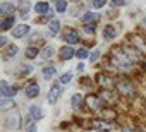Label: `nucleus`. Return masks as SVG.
Listing matches in <instances>:
<instances>
[{"instance_id": "obj_23", "label": "nucleus", "mask_w": 146, "mask_h": 132, "mask_svg": "<svg viewBox=\"0 0 146 132\" xmlns=\"http://www.w3.org/2000/svg\"><path fill=\"white\" fill-rule=\"evenodd\" d=\"M83 101H84V100H83V94H81V93H74V94L70 96V106L74 108V110H78V108L83 105Z\"/></svg>"}, {"instance_id": "obj_33", "label": "nucleus", "mask_w": 146, "mask_h": 132, "mask_svg": "<svg viewBox=\"0 0 146 132\" xmlns=\"http://www.w3.org/2000/svg\"><path fill=\"white\" fill-rule=\"evenodd\" d=\"M107 2L108 0H91V7L93 9H102V7L107 5Z\"/></svg>"}, {"instance_id": "obj_26", "label": "nucleus", "mask_w": 146, "mask_h": 132, "mask_svg": "<svg viewBox=\"0 0 146 132\" xmlns=\"http://www.w3.org/2000/svg\"><path fill=\"white\" fill-rule=\"evenodd\" d=\"M90 50L86 48V46H81L79 50H76V58H79V60H86V58H90Z\"/></svg>"}, {"instance_id": "obj_20", "label": "nucleus", "mask_w": 146, "mask_h": 132, "mask_svg": "<svg viewBox=\"0 0 146 132\" xmlns=\"http://www.w3.org/2000/svg\"><path fill=\"white\" fill-rule=\"evenodd\" d=\"M40 53H41V50L38 48V46H28L26 48V51H24V57H26V60H35L36 57H40Z\"/></svg>"}, {"instance_id": "obj_18", "label": "nucleus", "mask_w": 146, "mask_h": 132, "mask_svg": "<svg viewBox=\"0 0 146 132\" xmlns=\"http://www.w3.org/2000/svg\"><path fill=\"white\" fill-rule=\"evenodd\" d=\"M17 53H19V46L14 45V43H11V45H7V46L4 48V60L9 62V58H11V57H16Z\"/></svg>"}, {"instance_id": "obj_30", "label": "nucleus", "mask_w": 146, "mask_h": 132, "mask_svg": "<svg viewBox=\"0 0 146 132\" xmlns=\"http://www.w3.org/2000/svg\"><path fill=\"white\" fill-rule=\"evenodd\" d=\"M72 79H74V74H72V72H64L58 81H60V84H69Z\"/></svg>"}, {"instance_id": "obj_11", "label": "nucleus", "mask_w": 146, "mask_h": 132, "mask_svg": "<svg viewBox=\"0 0 146 132\" xmlns=\"http://www.w3.org/2000/svg\"><path fill=\"white\" fill-rule=\"evenodd\" d=\"M24 94H26V98H29V100L38 98V94H40V88H38V84H36L35 81L29 82V84L24 88Z\"/></svg>"}, {"instance_id": "obj_10", "label": "nucleus", "mask_w": 146, "mask_h": 132, "mask_svg": "<svg viewBox=\"0 0 146 132\" xmlns=\"http://www.w3.org/2000/svg\"><path fill=\"white\" fill-rule=\"evenodd\" d=\"M129 40L132 41V46H136L139 51L146 53V41L143 40V36H141V34H137V33H132V34L129 36Z\"/></svg>"}, {"instance_id": "obj_40", "label": "nucleus", "mask_w": 146, "mask_h": 132, "mask_svg": "<svg viewBox=\"0 0 146 132\" xmlns=\"http://www.w3.org/2000/svg\"><path fill=\"white\" fill-rule=\"evenodd\" d=\"M120 132H136V130H134L132 127H125V129H122Z\"/></svg>"}, {"instance_id": "obj_28", "label": "nucleus", "mask_w": 146, "mask_h": 132, "mask_svg": "<svg viewBox=\"0 0 146 132\" xmlns=\"http://www.w3.org/2000/svg\"><path fill=\"white\" fill-rule=\"evenodd\" d=\"M67 0H58V2L55 4V12H58V14H64V12H67Z\"/></svg>"}, {"instance_id": "obj_3", "label": "nucleus", "mask_w": 146, "mask_h": 132, "mask_svg": "<svg viewBox=\"0 0 146 132\" xmlns=\"http://www.w3.org/2000/svg\"><path fill=\"white\" fill-rule=\"evenodd\" d=\"M74 57H76V51L70 45H64V46L58 48V60L60 62H67V60L74 58Z\"/></svg>"}, {"instance_id": "obj_31", "label": "nucleus", "mask_w": 146, "mask_h": 132, "mask_svg": "<svg viewBox=\"0 0 146 132\" xmlns=\"http://www.w3.org/2000/svg\"><path fill=\"white\" fill-rule=\"evenodd\" d=\"M115 115H117V113H115L113 110H103V112H100V117H102L103 120H110V118L113 120Z\"/></svg>"}, {"instance_id": "obj_1", "label": "nucleus", "mask_w": 146, "mask_h": 132, "mask_svg": "<svg viewBox=\"0 0 146 132\" xmlns=\"http://www.w3.org/2000/svg\"><path fill=\"white\" fill-rule=\"evenodd\" d=\"M110 63L113 65V67H117L119 71H129L131 67H132V58L125 53V50H124V46L122 45H117V46H113L112 50H110Z\"/></svg>"}, {"instance_id": "obj_9", "label": "nucleus", "mask_w": 146, "mask_h": 132, "mask_svg": "<svg viewBox=\"0 0 146 132\" xmlns=\"http://www.w3.org/2000/svg\"><path fill=\"white\" fill-rule=\"evenodd\" d=\"M16 11H17V5H14L12 2H2L0 4V14H2L4 17H11V16H14L16 14Z\"/></svg>"}, {"instance_id": "obj_38", "label": "nucleus", "mask_w": 146, "mask_h": 132, "mask_svg": "<svg viewBox=\"0 0 146 132\" xmlns=\"http://www.w3.org/2000/svg\"><path fill=\"white\" fill-rule=\"evenodd\" d=\"M0 46H4V48L7 46V38H5V36H2V38H0Z\"/></svg>"}, {"instance_id": "obj_27", "label": "nucleus", "mask_w": 146, "mask_h": 132, "mask_svg": "<svg viewBox=\"0 0 146 132\" xmlns=\"http://www.w3.org/2000/svg\"><path fill=\"white\" fill-rule=\"evenodd\" d=\"M11 108H14V101L11 98H4L2 101H0V110H2V112H7Z\"/></svg>"}, {"instance_id": "obj_12", "label": "nucleus", "mask_w": 146, "mask_h": 132, "mask_svg": "<svg viewBox=\"0 0 146 132\" xmlns=\"http://www.w3.org/2000/svg\"><path fill=\"white\" fill-rule=\"evenodd\" d=\"M28 115H29V118H31L33 122H38V120L43 118V108L38 106V105H31L29 110H28Z\"/></svg>"}, {"instance_id": "obj_29", "label": "nucleus", "mask_w": 146, "mask_h": 132, "mask_svg": "<svg viewBox=\"0 0 146 132\" xmlns=\"http://www.w3.org/2000/svg\"><path fill=\"white\" fill-rule=\"evenodd\" d=\"M17 93H19V88H17V86H9V89H7L2 96H4V98H14Z\"/></svg>"}, {"instance_id": "obj_4", "label": "nucleus", "mask_w": 146, "mask_h": 132, "mask_svg": "<svg viewBox=\"0 0 146 132\" xmlns=\"http://www.w3.org/2000/svg\"><path fill=\"white\" fill-rule=\"evenodd\" d=\"M62 38H64L65 45H70V46H72V45H78V43L81 41V34H79V31H76V29H67Z\"/></svg>"}, {"instance_id": "obj_13", "label": "nucleus", "mask_w": 146, "mask_h": 132, "mask_svg": "<svg viewBox=\"0 0 146 132\" xmlns=\"http://www.w3.org/2000/svg\"><path fill=\"white\" fill-rule=\"evenodd\" d=\"M5 123H7V127L9 129H19L21 127V115L19 113H11V115H7V120H5Z\"/></svg>"}, {"instance_id": "obj_2", "label": "nucleus", "mask_w": 146, "mask_h": 132, "mask_svg": "<svg viewBox=\"0 0 146 132\" xmlns=\"http://www.w3.org/2000/svg\"><path fill=\"white\" fill-rule=\"evenodd\" d=\"M115 88H117V91H119L120 96H131V94H134V86H132V82L127 81V79L117 81Z\"/></svg>"}, {"instance_id": "obj_22", "label": "nucleus", "mask_w": 146, "mask_h": 132, "mask_svg": "<svg viewBox=\"0 0 146 132\" xmlns=\"http://www.w3.org/2000/svg\"><path fill=\"white\" fill-rule=\"evenodd\" d=\"M115 36H117V29H115L112 24L105 26V29H103V38H105L107 41H110V40H115Z\"/></svg>"}, {"instance_id": "obj_16", "label": "nucleus", "mask_w": 146, "mask_h": 132, "mask_svg": "<svg viewBox=\"0 0 146 132\" xmlns=\"http://www.w3.org/2000/svg\"><path fill=\"white\" fill-rule=\"evenodd\" d=\"M60 28H62V24H60L58 19H50V22H48V36L55 38L60 33Z\"/></svg>"}, {"instance_id": "obj_25", "label": "nucleus", "mask_w": 146, "mask_h": 132, "mask_svg": "<svg viewBox=\"0 0 146 132\" xmlns=\"http://www.w3.org/2000/svg\"><path fill=\"white\" fill-rule=\"evenodd\" d=\"M91 125H93V129H95V130H103V132L112 130V125H110V123H107V122H93Z\"/></svg>"}, {"instance_id": "obj_14", "label": "nucleus", "mask_w": 146, "mask_h": 132, "mask_svg": "<svg viewBox=\"0 0 146 132\" xmlns=\"http://www.w3.org/2000/svg\"><path fill=\"white\" fill-rule=\"evenodd\" d=\"M31 11V2L29 0H21V4L17 5V14L21 16V19H28Z\"/></svg>"}, {"instance_id": "obj_7", "label": "nucleus", "mask_w": 146, "mask_h": 132, "mask_svg": "<svg viewBox=\"0 0 146 132\" xmlns=\"http://www.w3.org/2000/svg\"><path fill=\"white\" fill-rule=\"evenodd\" d=\"M29 33H31L29 24H17V26L12 29V36H14L16 40H23V38H26Z\"/></svg>"}, {"instance_id": "obj_6", "label": "nucleus", "mask_w": 146, "mask_h": 132, "mask_svg": "<svg viewBox=\"0 0 146 132\" xmlns=\"http://www.w3.org/2000/svg\"><path fill=\"white\" fill-rule=\"evenodd\" d=\"M84 103H86V106H88L91 112H100V108H102V98L96 96V94H90V96H86Z\"/></svg>"}, {"instance_id": "obj_34", "label": "nucleus", "mask_w": 146, "mask_h": 132, "mask_svg": "<svg viewBox=\"0 0 146 132\" xmlns=\"http://www.w3.org/2000/svg\"><path fill=\"white\" fill-rule=\"evenodd\" d=\"M125 5V0H110V7L112 9H120Z\"/></svg>"}, {"instance_id": "obj_19", "label": "nucleus", "mask_w": 146, "mask_h": 132, "mask_svg": "<svg viewBox=\"0 0 146 132\" xmlns=\"http://www.w3.org/2000/svg\"><path fill=\"white\" fill-rule=\"evenodd\" d=\"M35 12L38 14V16H45V14H48L50 12V4L48 2H45V0H40L38 4H35Z\"/></svg>"}, {"instance_id": "obj_17", "label": "nucleus", "mask_w": 146, "mask_h": 132, "mask_svg": "<svg viewBox=\"0 0 146 132\" xmlns=\"http://www.w3.org/2000/svg\"><path fill=\"white\" fill-rule=\"evenodd\" d=\"M16 28V17L11 16V17H4L2 21H0V29H2L4 33L5 31H12Z\"/></svg>"}, {"instance_id": "obj_21", "label": "nucleus", "mask_w": 146, "mask_h": 132, "mask_svg": "<svg viewBox=\"0 0 146 132\" xmlns=\"http://www.w3.org/2000/svg\"><path fill=\"white\" fill-rule=\"evenodd\" d=\"M55 74H57V67H55V65H46V67L41 69V76H43L45 81H50Z\"/></svg>"}, {"instance_id": "obj_15", "label": "nucleus", "mask_w": 146, "mask_h": 132, "mask_svg": "<svg viewBox=\"0 0 146 132\" xmlns=\"http://www.w3.org/2000/svg\"><path fill=\"white\" fill-rule=\"evenodd\" d=\"M102 17H100V14H95V12H84L83 16H81V22L83 24H98V21H100Z\"/></svg>"}, {"instance_id": "obj_35", "label": "nucleus", "mask_w": 146, "mask_h": 132, "mask_svg": "<svg viewBox=\"0 0 146 132\" xmlns=\"http://www.w3.org/2000/svg\"><path fill=\"white\" fill-rule=\"evenodd\" d=\"M98 58H100V50L96 48V50H93V51H91V55H90V60H91V62L95 63V62H96Z\"/></svg>"}, {"instance_id": "obj_5", "label": "nucleus", "mask_w": 146, "mask_h": 132, "mask_svg": "<svg viewBox=\"0 0 146 132\" xmlns=\"http://www.w3.org/2000/svg\"><path fill=\"white\" fill-rule=\"evenodd\" d=\"M60 93H62V84H60V81H55V82L52 84L50 91H48V96H46L48 103H55V101L58 100Z\"/></svg>"}, {"instance_id": "obj_41", "label": "nucleus", "mask_w": 146, "mask_h": 132, "mask_svg": "<svg viewBox=\"0 0 146 132\" xmlns=\"http://www.w3.org/2000/svg\"><path fill=\"white\" fill-rule=\"evenodd\" d=\"M74 2H79V0H74Z\"/></svg>"}, {"instance_id": "obj_39", "label": "nucleus", "mask_w": 146, "mask_h": 132, "mask_svg": "<svg viewBox=\"0 0 146 132\" xmlns=\"http://www.w3.org/2000/svg\"><path fill=\"white\" fill-rule=\"evenodd\" d=\"M26 132H36V125H35V123H31V125L28 127V130H26Z\"/></svg>"}, {"instance_id": "obj_37", "label": "nucleus", "mask_w": 146, "mask_h": 132, "mask_svg": "<svg viewBox=\"0 0 146 132\" xmlns=\"http://www.w3.org/2000/svg\"><path fill=\"white\" fill-rule=\"evenodd\" d=\"M76 71H78V72H84V63H83V62H79V63H78Z\"/></svg>"}, {"instance_id": "obj_8", "label": "nucleus", "mask_w": 146, "mask_h": 132, "mask_svg": "<svg viewBox=\"0 0 146 132\" xmlns=\"http://www.w3.org/2000/svg\"><path fill=\"white\" fill-rule=\"evenodd\" d=\"M95 79H96V84H98L102 89H110V88H112V84H113L112 77H110V76H107V74H103V72H98Z\"/></svg>"}, {"instance_id": "obj_32", "label": "nucleus", "mask_w": 146, "mask_h": 132, "mask_svg": "<svg viewBox=\"0 0 146 132\" xmlns=\"http://www.w3.org/2000/svg\"><path fill=\"white\" fill-rule=\"evenodd\" d=\"M83 33L84 34H90V36L95 34L96 33V24H84L83 26Z\"/></svg>"}, {"instance_id": "obj_36", "label": "nucleus", "mask_w": 146, "mask_h": 132, "mask_svg": "<svg viewBox=\"0 0 146 132\" xmlns=\"http://www.w3.org/2000/svg\"><path fill=\"white\" fill-rule=\"evenodd\" d=\"M7 89H9V84H7V81H5V79H2V81H0V91H2V94H4Z\"/></svg>"}, {"instance_id": "obj_24", "label": "nucleus", "mask_w": 146, "mask_h": 132, "mask_svg": "<svg viewBox=\"0 0 146 132\" xmlns=\"http://www.w3.org/2000/svg\"><path fill=\"white\" fill-rule=\"evenodd\" d=\"M55 53V48L52 46V45H46V46H43L41 48V53H40V57H41V60H50V57Z\"/></svg>"}]
</instances>
